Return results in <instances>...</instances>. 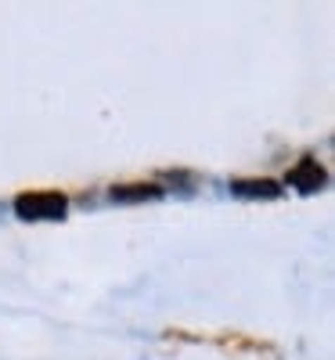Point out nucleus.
Instances as JSON below:
<instances>
[{
	"label": "nucleus",
	"mask_w": 335,
	"mask_h": 360,
	"mask_svg": "<svg viewBox=\"0 0 335 360\" xmlns=\"http://www.w3.org/2000/svg\"><path fill=\"white\" fill-rule=\"evenodd\" d=\"M166 198V188L159 180H123V184L108 188V202L115 205H141V202H156Z\"/></svg>",
	"instance_id": "20e7f679"
},
{
	"label": "nucleus",
	"mask_w": 335,
	"mask_h": 360,
	"mask_svg": "<svg viewBox=\"0 0 335 360\" xmlns=\"http://www.w3.org/2000/svg\"><path fill=\"white\" fill-rule=\"evenodd\" d=\"M11 209L25 224H62L69 217V195L65 191H22L15 195Z\"/></svg>",
	"instance_id": "f257e3e1"
},
{
	"label": "nucleus",
	"mask_w": 335,
	"mask_h": 360,
	"mask_svg": "<svg viewBox=\"0 0 335 360\" xmlns=\"http://www.w3.org/2000/svg\"><path fill=\"white\" fill-rule=\"evenodd\" d=\"M285 184L296 188L299 195H317V191L328 188V169L317 162V155H303V159L285 173ZM285 184H282V188H285Z\"/></svg>",
	"instance_id": "f03ea898"
},
{
	"label": "nucleus",
	"mask_w": 335,
	"mask_h": 360,
	"mask_svg": "<svg viewBox=\"0 0 335 360\" xmlns=\"http://www.w3.org/2000/svg\"><path fill=\"white\" fill-rule=\"evenodd\" d=\"M227 188L234 198H246V202H274L285 195L282 180H274V176H231Z\"/></svg>",
	"instance_id": "7ed1b4c3"
}]
</instances>
